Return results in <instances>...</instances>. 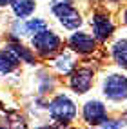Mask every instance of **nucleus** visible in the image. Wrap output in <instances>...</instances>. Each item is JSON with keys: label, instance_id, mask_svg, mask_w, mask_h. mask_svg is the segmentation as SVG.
<instances>
[{"label": "nucleus", "instance_id": "nucleus-1", "mask_svg": "<svg viewBox=\"0 0 127 129\" xmlns=\"http://www.w3.org/2000/svg\"><path fill=\"white\" fill-rule=\"evenodd\" d=\"M49 115L56 122H71L76 115V107L73 104L71 98H67L65 94H58L56 98H53V102L49 104Z\"/></svg>", "mask_w": 127, "mask_h": 129}, {"label": "nucleus", "instance_id": "nucleus-2", "mask_svg": "<svg viewBox=\"0 0 127 129\" xmlns=\"http://www.w3.org/2000/svg\"><path fill=\"white\" fill-rule=\"evenodd\" d=\"M104 94L113 102L127 98V78L123 75H109L104 80Z\"/></svg>", "mask_w": 127, "mask_h": 129}, {"label": "nucleus", "instance_id": "nucleus-3", "mask_svg": "<svg viewBox=\"0 0 127 129\" xmlns=\"http://www.w3.org/2000/svg\"><path fill=\"white\" fill-rule=\"evenodd\" d=\"M53 13L56 15V18L60 20V24L64 25V27H67V29H76L82 24L80 13L76 11L74 7L67 2V0L53 4Z\"/></svg>", "mask_w": 127, "mask_h": 129}, {"label": "nucleus", "instance_id": "nucleus-4", "mask_svg": "<svg viewBox=\"0 0 127 129\" xmlns=\"http://www.w3.org/2000/svg\"><path fill=\"white\" fill-rule=\"evenodd\" d=\"M33 46H35V49L42 56H49V55H53L60 49V38L53 31L42 29L36 35H33Z\"/></svg>", "mask_w": 127, "mask_h": 129}, {"label": "nucleus", "instance_id": "nucleus-5", "mask_svg": "<svg viewBox=\"0 0 127 129\" xmlns=\"http://www.w3.org/2000/svg\"><path fill=\"white\" fill-rule=\"evenodd\" d=\"M71 87L74 93H78V94H83V93H87L89 87H91V84H93V71L87 69V67H80V69H76L73 75H71Z\"/></svg>", "mask_w": 127, "mask_h": 129}, {"label": "nucleus", "instance_id": "nucleus-6", "mask_svg": "<svg viewBox=\"0 0 127 129\" xmlns=\"http://www.w3.org/2000/svg\"><path fill=\"white\" fill-rule=\"evenodd\" d=\"M107 113H105V106L98 100H89L86 106H83V120L87 124L93 125H100L105 120Z\"/></svg>", "mask_w": 127, "mask_h": 129}, {"label": "nucleus", "instance_id": "nucleus-7", "mask_svg": "<svg viewBox=\"0 0 127 129\" xmlns=\"http://www.w3.org/2000/svg\"><path fill=\"white\" fill-rule=\"evenodd\" d=\"M91 25H93V31H95V37L98 40H107L114 29V25L107 15H95L91 18Z\"/></svg>", "mask_w": 127, "mask_h": 129}, {"label": "nucleus", "instance_id": "nucleus-8", "mask_svg": "<svg viewBox=\"0 0 127 129\" xmlns=\"http://www.w3.org/2000/svg\"><path fill=\"white\" fill-rule=\"evenodd\" d=\"M95 46H96V40L93 38L91 35H87V33H74V35L69 38V47L74 49L76 53H91V51H95Z\"/></svg>", "mask_w": 127, "mask_h": 129}, {"label": "nucleus", "instance_id": "nucleus-9", "mask_svg": "<svg viewBox=\"0 0 127 129\" xmlns=\"http://www.w3.org/2000/svg\"><path fill=\"white\" fill-rule=\"evenodd\" d=\"M11 6H13V11L18 18H25V16H29L35 11V2L33 0H13Z\"/></svg>", "mask_w": 127, "mask_h": 129}, {"label": "nucleus", "instance_id": "nucleus-10", "mask_svg": "<svg viewBox=\"0 0 127 129\" xmlns=\"http://www.w3.org/2000/svg\"><path fill=\"white\" fill-rule=\"evenodd\" d=\"M113 58L120 67L127 69V40H118L113 46Z\"/></svg>", "mask_w": 127, "mask_h": 129}, {"label": "nucleus", "instance_id": "nucleus-11", "mask_svg": "<svg viewBox=\"0 0 127 129\" xmlns=\"http://www.w3.org/2000/svg\"><path fill=\"white\" fill-rule=\"evenodd\" d=\"M18 66V58L9 51H0V73H11Z\"/></svg>", "mask_w": 127, "mask_h": 129}, {"label": "nucleus", "instance_id": "nucleus-12", "mask_svg": "<svg viewBox=\"0 0 127 129\" xmlns=\"http://www.w3.org/2000/svg\"><path fill=\"white\" fill-rule=\"evenodd\" d=\"M7 51L13 53L18 60H24V62H27V64H33V62H35L33 53H31L27 47H24L22 44H9V46H7Z\"/></svg>", "mask_w": 127, "mask_h": 129}, {"label": "nucleus", "instance_id": "nucleus-13", "mask_svg": "<svg viewBox=\"0 0 127 129\" xmlns=\"http://www.w3.org/2000/svg\"><path fill=\"white\" fill-rule=\"evenodd\" d=\"M16 25L22 29V35H36L38 31L46 29V22L40 20V18H33L29 22H25L24 25H20V24H16Z\"/></svg>", "mask_w": 127, "mask_h": 129}, {"label": "nucleus", "instance_id": "nucleus-14", "mask_svg": "<svg viewBox=\"0 0 127 129\" xmlns=\"http://www.w3.org/2000/svg\"><path fill=\"white\" fill-rule=\"evenodd\" d=\"M71 66H73V62H71V58H69V55H60L56 58V67H58V71H62V73H69L71 71Z\"/></svg>", "mask_w": 127, "mask_h": 129}, {"label": "nucleus", "instance_id": "nucleus-15", "mask_svg": "<svg viewBox=\"0 0 127 129\" xmlns=\"http://www.w3.org/2000/svg\"><path fill=\"white\" fill-rule=\"evenodd\" d=\"M13 0H0V6H7V4H11Z\"/></svg>", "mask_w": 127, "mask_h": 129}, {"label": "nucleus", "instance_id": "nucleus-16", "mask_svg": "<svg viewBox=\"0 0 127 129\" xmlns=\"http://www.w3.org/2000/svg\"><path fill=\"white\" fill-rule=\"evenodd\" d=\"M123 20H125V24H127V11H125V15H123Z\"/></svg>", "mask_w": 127, "mask_h": 129}]
</instances>
